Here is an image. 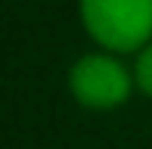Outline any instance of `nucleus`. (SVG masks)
<instances>
[{
	"instance_id": "nucleus-1",
	"label": "nucleus",
	"mask_w": 152,
	"mask_h": 149,
	"mask_svg": "<svg viewBox=\"0 0 152 149\" xmlns=\"http://www.w3.org/2000/svg\"><path fill=\"white\" fill-rule=\"evenodd\" d=\"M81 19L106 50H143L152 40V0H81Z\"/></svg>"
},
{
	"instance_id": "nucleus-2",
	"label": "nucleus",
	"mask_w": 152,
	"mask_h": 149,
	"mask_svg": "<svg viewBox=\"0 0 152 149\" xmlns=\"http://www.w3.org/2000/svg\"><path fill=\"white\" fill-rule=\"evenodd\" d=\"M72 93L87 109H115L130 96L134 78L115 56L109 53H90L78 59L68 74Z\"/></svg>"
},
{
	"instance_id": "nucleus-3",
	"label": "nucleus",
	"mask_w": 152,
	"mask_h": 149,
	"mask_svg": "<svg viewBox=\"0 0 152 149\" xmlns=\"http://www.w3.org/2000/svg\"><path fill=\"white\" fill-rule=\"evenodd\" d=\"M137 87H140L146 96H152V40L146 47H143V53H140V59H137Z\"/></svg>"
}]
</instances>
